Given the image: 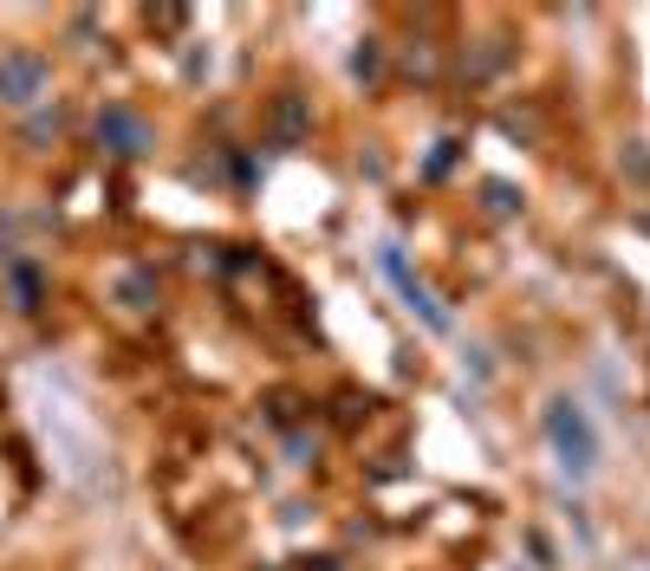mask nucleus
<instances>
[{"mask_svg": "<svg viewBox=\"0 0 650 571\" xmlns=\"http://www.w3.org/2000/svg\"><path fill=\"white\" fill-rule=\"evenodd\" d=\"M384 273H391V286H398L403 299H410V312H423V325H430V332H443V325H450V312L436 305V292H430V286H423L416 273H410V267H403L398 247H384Z\"/></svg>", "mask_w": 650, "mask_h": 571, "instance_id": "nucleus-2", "label": "nucleus"}, {"mask_svg": "<svg viewBox=\"0 0 650 571\" xmlns=\"http://www.w3.org/2000/svg\"><path fill=\"white\" fill-rule=\"evenodd\" d=\"M547 442L553 455H559V468L572 480H586L599 468V435H592V416L572 403V396H553L547 403Z\"/></svg>", "mask_w": 650, "mask_h": 571, "instance_id": "nucleus-1", "label": "nucleus"}, {"mask_svg": "<svg viewBox=\"0 0 650 571\" xmlns=\"http://www.w3.org/2000/svg\"><path fill=\"white\" fill-rule=\"evenodd\" d=\"M104 131L124 143V156H137V149H144V124H137V117H124V111H111V117H104Z\"/></svg>", "mask_w": 650, "mask_h": 571, "instance_id": "nucleus-4", "label": "nucleus"}, {"mask_svg": "<svg viewBox=\"0 0 650 571\" xmlns=\"http://www.w3.org/2000/svg\"><path fill=\"white\" fill-rule=\"evenodd\" d=\"M40 79H47V65H40V59H27V52L0 65V92L13 97V104H27V97L40 92Z\"/></svg>", "mask_w": 650, "mask_h": 571, "instance_id": "nucleus-3", "label": "nucleus"}]
</instances>
